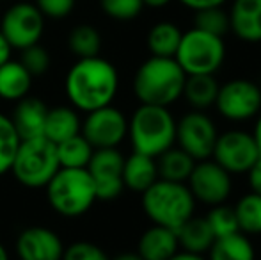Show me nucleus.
<instances>
[{"mask_svg": "<svg viewBox=\"0 0 261 260\" xmlns=\"http://www.w3.org/2000/svg\"><path fill=\"white\" fill-rule=\"evenodd\" d=\"M194 200L208 207L222 205L233 191V175L220 168L215 160H199L187 180Z\"/></svg>", "mask_w": 261, "mask_h": 260, "instance_id": "obj_13", "label": "nucleus"}, {"mask_svg": "<svg viewBox=\"0 0 261 260\" xmlns=\"http://www.w3.org/2000/svg\"><path fill=\"white\" fill-rule=\"evenodd\" d=\"M196 203L189 185L158 178L142 193V210L153 225L178 230L196 214Z\"/></svg>", "mask_w": 261, "mask_h": 260, "instance_id": "obj_4", "label": "nucleus"}, {"mask_svg": "<svg viewBox=\"0 0 261 260\" xmlns=\"http://www.w3.org/2000/svg\"><path fill=\"white\" fill-rule=\"evenodd\" d=\"M206 221L212 228L215 239L219 237H226L231 233L240 232L238 230V221H237V214H234L233 207H227V205H215V207L210 208V212L206 216Z\"/></svg>", "mask_w": 261, "mask_h": 260, "instance_id": "obj_32", "label": "nucleus"}, {"mask_svg": "<svg viewBox=\"0 0 261 260\" xmlns=\"http://www.w3.org/2000/svg\"><path fill=\"white\" fill-rule=\"evenodd\" d=\"M100 6L107 16L117 21L135 20L144 9L142 0H100Z\"/></svg>", "mask_w": 261, "mask_h": 260, "instance_id": "obj_33", "label": "nucleus"}, {"mask_svg": "<svg viewBox=\"0 0 261 260\" xmlns=\"http://www.w3.org/2000/svg\"><path fill=\"white\" fill-rule=\"evenodd\" d=\"M20 143L21 137L18 135L11 118L0 112V175L11 171Z\"/></svg>", "mask_w": 261, "mask_h": 260, "instance_id": "obj_30", "label": "nucleus"}, {"mask_svg": "<svg viewBox=\"0 0 261 260\" xmlns=\"http://www.w3.org/2000/svg\"><path fill=\"white\" fill-rule=\"evenodd\" d=\"M76 0H36V7L43 13L45 18L62 20L75 7Z\"/></svg>", "mask_w": 261, "mask_h": 260, "instance_id": "obj_36", "label": "nucleus"}, {"mask_svg": "<svg viewBox=\"0 0 261 260\" xmlns=\"http://www.w3.org/2000/svg\"><path fill=\"white\" fill-rule=\"evenodd\" d=\"M34 77L25 69L20 61H7L0 66V98L14 102L29 97Z\"/></svg>", "mask_w": 261, "mask_h": 260, "instance_id": "obj_21", "label": "nucleus"}, {"mask_svg": "<svg viewBox=\"0 0 261 260\" xmlns=\"http://www.w3.org/2000/svg\"><path fill=\"white\" fill-rule=\"evenodd\" d=\"M0 260H9V253H7L6 246L0 243Z\"/></svg>", "mask_w": 261, "mask_h": 260, "instance_id": "obj_44", "label": "nucleus"}, {"mask_svg": "<svg viewBox=\"0 0 261 260\" xmlns=\"http://www.w3.org/2000/svg\"><path fill=\"white\" fill-rule=\"evenodd\" d=\"M68 49L79 59L94 57L101 50V36L93 25H76L68 36Z\"/></svg>", "mask_w": 261, "mask_h": 260, "instance_id": "obj_29", "label": "nucleus"}, {"mask_svg": "<svg viewBox=\"0 0 261 260\" xmlns=\"http://www.w3.org/2000/svg\"><path fill=\"white\" fill-rule=\"evenodd\" d=\"M217 137L219 129L206 111H189L176 120V146L196 162L212 159Z\"/></svg>", "mask_w": 261, "mask_h": 260, "instance_id": "obj_9", "label": "nucleus"}, {"mask_svg": "<svg viewBox=\"0 0 261 260\" xmlns=\"http://www.w3.org/2000/svg\"><path fill=\"white\" fill-rule=\"evenodd\" d=\"M45 189L50 207L64 218L84 216L98 200L96 187L87 168H61Z\"/></svg>", "mask_w": 261, "mask_h": 260, "instance_id": "obj_5", "label": "nucleus"}, {"mask_svg": "<svg viewBox=\"0 0 261 260\" xmlns=\"http://www.w3.org/2000/svg\"><path fill=\"white\" fill-rule=\"evenodd\" d=\"M64 91L71 107L91 112L112 105L119 91V73L110 61L100 56L79 59L68 69Z\"/></svg>", "mask_w": 261, "mask_h": 260, "instance_id": "obj_1", "label": "nucleus"}, {"mask_svg": "<svg viewBox=\"0 0 261 260\" xmlns=\"http://www.w3.org/2000/svg\"><path fill=\"white\" fill-rule=\"evenodd\" d=\"M256 122H254V129H252V137H254V141H256V146H258V150H259V155H261V112L258 116H256Z\"/></svg>", "mask_w": 261, "mask_h": 260, "instance_id": "obj_41", "label": "nucleus"}, {"mask_svg": "<svg viewBox=\"0 0 261 260\" xmlns=\"http://www.w3.org/2000/svg\"><path fill=\"white\" fill-rule=\"evenodd\" d=\"M80 127H82V120L79 116V111L69 105H59V107L48 109L43 135L54 145H59V143L80 134Z\"/></svg>", "mask_w": 261, "mask_h": 260, "instance_id": "obj_20", "label": "nucleus"}, {"mask_svg": "<svg viewBox=\"0 0 261 260\" xmlns=\"http://www.w3.org/2000/svg\"><path fill=\"white\" fill-rule=\"evenodd\" d=\"M208 260H256L254 244L242 232L219 237L210 248Z\"/></svg>", "mask_w": 261, "mask_h": 260, "instance_id": "obj_25", "label": "nucleus"}, {"mask_svg": "<svg viewBox=\"0 0 261 260\" xmlns=\"http://www.w3.org/2000/svg\"><path fill=\"white\" fill-rule=\"evenodd\" d=\"M178 250L176 232L160 225L149 226L137 243V253L144 260H169Z\"/></svg>", "mask_w": 261, "mask_h": 260, "instance_id": "obj_18", "label": "nucleus"}, {"mask_svg": "<svg viewBox=\"0 0 261 260\" xmlns=\"http://www.w3.org/2000/svg\"><path fill=\"white\" fill-rule=\"evenodd\" d=\"M258 45H259V50H261V41H259V43H258Z\"/></svg>", "mask_w": 261, "mask_h": 260, "instance_id": "obj_45", "label": "nucleus"}, {"mask_svg": "<svg viewBox=\"0 0 261 260\" xmlns=\"http://www.w3.org/2000/svg\"><path fill=\"white\" fill-rule=\"evenodd\" d=\"M45 31L43 13L29 2H20L6 11L0 23V32L6 36L13 49L23 50L39 43Z\"/></svg>", "mask_w": 261, "mask_h": 260, "instance_id": "obj_12", "label": "nucleus"}, {"mask_svg": "<svg viewBox=\"0 0 261 260\" xmlns=\"http://www.w3.org/2000/svg\"><path fill=\"white\" fill-rule=\"evenodd\" d=\"M11 52H13V46L9 45V41L6 39V36L0 32V66L11 59Z\"/></svg>", "mask_w": 261, "mask_h": 260, "instance_id": "obj_39", "label": "nucleus"}, {"mask_svg": "<svg viewBox=\"0 0 261 260\" xmlns=\"http://www.w3.org/2000/svg\"><path fill=\"white\" fill-rule=\"evenodd\" d=\"M80 134L89 141L94 150L117 148L128 137V118L121 109L107 105L86 112Z\"/></svg>", "mask_w": 261, "mask_h": 260, "instance_id": "obj_11", "label": "nucleus"}, {"mask_svg": "<svg viewBox=\"0 0 261 260\" xmlns=\"http://www.w3.org/2000/svg\"><path fill=\"white\" fill-rule=\"evenodd\" d=\"M16 255L20 260H61L64 253L62 239L46 226H29L16 237Z\"/></svg>", "mask_w": 261, "mask_h": 260, "instance_id": "obj_15", "label": "nucleus"}, {"mask_svg": "<svg viewBox=\"0 0 261 260\" xmlns=\"http://www.w3.org/2000/svg\"><path fill=\"white\" fill-rule=\"evenodd\" d=\"M213 107L231 123H245L261 112V87L249 79H231L219 86Z\"/></svg>", "mask_w": 261, "mask_h": 260, "instance_id": "obj_8", "label": "nucleus"}, {"mask_svg": "<svg viewBox=\"0 0 261 260\" xmlns=\"http://www.w3.org/2000/svg\"><path fill=\"white\" fill-rule=\"evenodd\" d=\"M61 170L57 157V145L45 137L21 139L11 173L23 187L45 189L52 177Z\"/></svg>", "mask_w": 261, "mask_h": 260, "instance_id": "obj_6", "label": "nucleus"}, {"mask_svg": "<svg viewBox=\"0 0 261 260\" xmlns=\"http://www.w3.org/2000/svg\"><path fill=\"white\" fill-rule=\"evenodd\" d=\"M94 153V148L89 145L82 134H76L73 137L57 145V157L61 168H76L84 170L89 164L91 157Z\"/></svg>", "mask_w": 261, "mask_h": 260, "instance_id": "obj_27", "label": "nucleus"}, {"mask_svg": "<svg viewBox=\"0 0 261 260\" xmlns=\"http://www.w3.org/2000/svg\"><path fill=\"white\" fill-rule=\"evenodd\" d=\"M124 155L117 148L94 150L87 171L96 187L98 200H114L123 193Z\"/></svg>", "mask_w": 261, "mask_h": 260, "instance_id": "obj_14", "label": "nucleus"}, {"mask_svg": "<svg viewBox=\"0 0 261 260\" xmlns=\"http://www.w3.org/2000/svg\"><path fill=\"white\" fill-rule=\"evenodd\" d=\"M158 180L156 159L134 152L132 155L124 157L123 164V184L126 189L134 193H142Z\"/></svg>", "mask_w": 261, "mask_h": 260, "instance_id": "obj_19", "label": "nucleus"}, {"mask_svg": "<svg viewBox=\"0 0 261 260\" xmlns=\"http://www.w3.org/2000/svg\"><path fill=\"white\" fill-rule=\"evenodd\" d=\"M226 52L224 38L192 27L183 32L174 59L185 75H215L224 66Z\"/></svg>", "mask_w": 261, "mask_h": 260, "instance_id": "obj_7", "label": "nucleus"}, {"mask_svg": "<svg viewBox=\"0 0 261 260\" xmlns=\"http://www.w3.org/2000/svg\"><path fill=\"white\" fill-rule=\"evenodd\" d=\"M128 139L134 152L162 155L176 145V118L169 107L141 104L128 120Z\"/></svg>", "mask_w": 261, "mask_h": 260, "instance_id": "obj_3", "label": "nucleus"}, {"mask_svg": "<svg viewBox=\"0 0 261 260\" xmlns=\"http://www.w3.org/2000/svg\"><path fill=\"white\" fill-rule=\"evenodd\" d=\"M176 235H178V243L181 250L197 255L208 253L213 241H215V235H213L212 228H210L206 218H199L196 214L190 219H187L176 230Z\"/></svg>", "mask_w": 261, "mask_h": 260, "instance_id": "obj_22", "label": "nucleus"}, {"mask_svg": "<svg viewBox=\"0 0 261 260\" xmlns=\"http://www.w3.org/2000/svg\"><path fill=\"white\" fill-rule=\"evenodd\" d=\"M179 4L187 7L190 11H201V9H206V7H215V6H224L227 0H178Z\"/></svg>", "mask_w": 261, "mask_h": 260, "instance_id": "obj_38", "label": "nucleus"}, {"mask_svg": "<svg viewBox=\"0 0 261 260\" xmlns=\"http://www.w3.org/2000/svg\"><path fill=\"white\" fill-rule=\"evenodd\" d=\"M259 87H261V82H259Z\"/></svg>", "mask_w": 261, "mask_h": 260, "instance_id": "obj_46", "label": "nucleus"}, {"mask_svg": "<svg viewBox=\"0 0 261 260\" xmlns=\"http://www.w3.org/2000/svg\"><path fill=\"white\" fill-rule=\"evenodd\" d=\"M183 31L172 21H158L148 32V50L155 57H174Z\"/></svg>", "mask_w": 261, "mask_h": 260, "instance_id": "obj_26", "label": "nucleus"}, {"mask_svg": "<svg viewBox=\"0 0 261 260\" xmlns=\"http://www.w3.org/2000/svg\"><path fill=\"white\" fill-rule=\"evenodd\" d=\"M219 86L215 75H187L181 98H185L192 111H208L215 105Z\"/></svg>", "mask_w": 261, "mask_h": 260, "instance_id": "obj_23", "label": "nucleus"}, {"mask_svg": "<svg viewBox=\"0 0 261 260\" xmlns=\"http://www.w3.org/2000/svg\"><path fill=\"white\" fill-rule=\"evenodd\" d=\"M20 63L25 66V69H27L32 77H41L50 69L52 59H50L48 50L39 45V43H36V45L27 46V49L21 50Z\"/></svg>", "mask_w": 261, "mask_h": 260, "instance_id": "obj_34", "label": "nucleus"}, {"mask_svg": "<svg viewBox=\"0 0 261 260\" xmlns=\"http://www.w3.org/2000/svg\"><path fill=\"white\" fill-rule=\"evenodd\" d=\"M169 260H208L204 255H197V253H190L185 250H178Z\"/></svg>", "mask_w": 261, "mask_h": 260, "instance_id": "obj_40", "label": "nucleus"}, {"mask_svg": "<svg viewBox=\"0 0 261 260\" xmlns=\"http://www.w3.org/2000/svg\"><path fill=\"white\" fill-rule=\"evenodd\" d=\"M144 7H151V9H162V7L169 6L172 0H142Z\"/></svg>", "mask_w": 261, "mask_h": 260, "instance_id": "obj_42", "label": "nucleus"}, {"mask_svg": "<svg viewBox=\"0 0 261 260\" xmlns=\"http://www.w3.org/2000/svg\"><path fill=\"white\" fill-rule=\"evenodd\" d=\"M229 27L245 43L261 41V0H233L229 7Z\"/></svg>", "mask_w": 261, "mask_h": 260, "instance_id": "obj_16", "label": "nucleus"}, {"mask_svg": "<svg viewBox=\"0 0 261 260\" xmlns=\"http://www.w3.org/2000/svg\"><path fill=\"white\" fill-rule=\"evenodd\" d=\"M61 260H110V257L98 244L89 241H76L69 246H64Z\"/></svg>", "mask_w": 261, "mask_h": 260, "instance_id": "obj_35", "label": "nucleus"}, {"mask_svg": "<svg viewBox=\"0 0 261 260\" xmlns=\"http://www.w3.org/2000/svg\"><path fill=\"white\" fill-rule=\"evenodd\" d=\"M194 166H196V160L176 145L156 157L158 178H162V180L187 184Z\"/></svg>", "mask_w": 261, "mask_h": 260, "instance_id": "obj_24", "label": "nucleus"}, {"mask_svg": "<svg viewBox=\"0 0 261 260\" xmlns=\"http://www.w3.org/2000/svg\"><path fill=\"white\" fill-rule=\"evenodd\" d=\"M46 114L48 107L45 102L36 97H25L16 102V107L9 118L21 139H31L43 135Z\"/></svg>", "mask_w": 261, "mask_h": 260, "instance_id": "obj_17", "label": "nucleus"}, {"mask_svg": "<svg viewBox=\"0 0 261 260\" xmlns=\"http://www.w3.org/2000/svg\"><path fill=\"white\" fill-rule=\"evenodd\" d=\"M185 72L174 57L151 56L134 75V94L141 104L169 107L183 94Z\"/></svg>", "mask_w": 261, "mask_h": 260, "instance_id": "obj_2", "label": "nucleus"}, {"mask_svg": "<svg viewBox=\"0 0 261 260\" xmlns=\"http://www.w3.org/2000/svg\"><path fill=\"white\" fill-rule=\"evenodd\" d=\"M247 182L249 187H251V193H256V195L261 196V157L254 162V166L247 171Z\"/></svg>", "mask_w": 261, "mask_h": 260, "instance_id": "obj_37", "label": "nucleus"}, {"mask_svg": "<svg viewBox=\"0 0 261 260\" xmlns=\"http://www.w3.org/2000/svg\"><path fill=\"white\" fill-rule=\"evenodd\" d=\"M194 27L201 29V31H206L210 34H215V36L224 38V36L231 31L229 13L224 9V6L206 7V9L196 11Z\"/></svg>", "mask_w": 261, "mask_h": 260, "instance_id": "obj_31", "label": "nucleus"}, {"mask_svg": "<svg viewBox=\"0 0 261 260\" xmlns=\"http://www.w3.org/2000/svg\"><path fill=\"white\" fill-rule=\"evenodd\" d=\"M259 157L252 134L240 129H231L222 134L219 132L212 153V160H215L229 175H247Z\"/></svg>", "mask_w": 261, "mask_h": 260, "instance_id": "obj_10", "label": "nucleus"}, {"mask_svg": "<svg viewBox=\"0 0 261 260\" xmlns=\"http://www.w3.org/2000/svg\"><path fill=\"white\" fill-rule=\"evenodd\" d=\"M238 230L245 235H259L261 233V196L256 193H247L234 205Z\"/></svg>", "mask_w": 261, "mask_h": 260, "instance_id": "obj_28", "label": "nucleus"}, {"mask_svg": "<svg viewBox=\"0 0 261 260\" xmlns=\"http://www.w3.org/2000/svg\"><path fill=\"white\" fill-rule=\"evenodd\" d=\"M110 260H144L137 251H126V253H119L117 257L110 258Z\"/></svg>", "mask_w": 261, "mask_h": 260, "instance_id": "obj_43", "label": "nucleus"}]
</instances>
